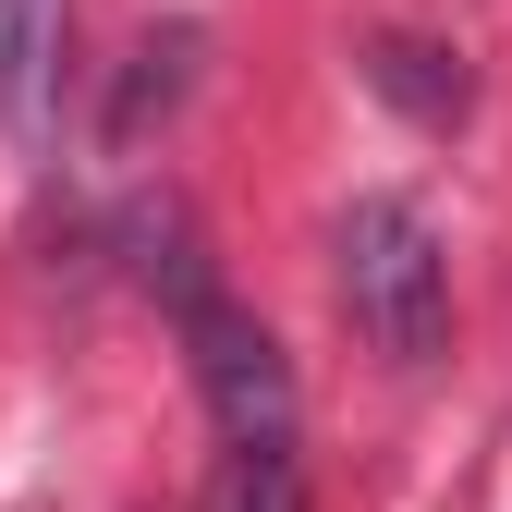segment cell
<instances>
[{"label":"cell","mask_w":512,"mask_h":512,"mask_svg":"<svg viewBox=\"0 0 512 512\" xmlns=\"http://www.w3.org/2000/svg\"><path fill=\"white\" fill-rule=\"evenodd\" d=\"M330 269H342V317L378 366H439L452 342V256H439V220L415 196H354L330 232Z\"/></svg>","instance_id":"obj_1"},{"label":"cell","mask_w":512,"mask_h":512,"mask_svg":"<svg viewBox=\"0 0 512 512\" xmlns=\"http://www.w3.org/2000/svg\"><path fill=\"white\" fill-rule=\"evenodd\" d=\"M183 354H196V391H208V415H220V439L244 452V439H293V354L256 330L244 305H196L183 317Z\"/></svg>","instance_id":"obj_2"},{"label":"cell","mask_w":512,"mask_h":512,"mask_svg":"<svg viewBox=\"0 0 512 512\" xmlns=\"http://www.w3.org/2000/svg\"><path fill=\"white\" fill-rule=\"evenodd\" d=\"M366 86H378V98H403L427 135H439V122H464V61H452V49H427V37H378V49H366Z\"/></svg>","instance_id":"obj_3"},{"label":"cell","mask_w":512,"mask_h":512,"mask_svg":"<svg viewBox=\"0 0 512 512\" xmlns=\"http://www.w3.org/2000/svg\"><path fill=\"white\" fill-rule=\"evenodd\" d=\"M61 61V0H0V110H37Z\"/></svg>","instance_id":"obj_4"},{"label":"cell","mask_w":512,"mask_h":512,"mask_svg":"<svg viewBox=\"0 0 512 512\" xmlns=\"http://www.w3.org/2000/svg\"><path fill=\"white\" fill-rule=\"evenodd\" d=\"M208 512H305V464H293V439H244V452L208 476Z\"/></svg>","instance_id":"obj_5"},{"label":"cell","mask_w":512,"mask_h":512,"mask_svg":"<svg viewBox=\"0 0 512 512\" xmlns=\"http://www.w3.org/2000/svg\"><path fill=\"white\" fill-rule=\"evenodd\" d=\"M183 86H196V25H159V37L135 49V86H122V110H110V135H147V110H171Z\"/></svg>","instance_id":"obj_6"}]
</instances>
